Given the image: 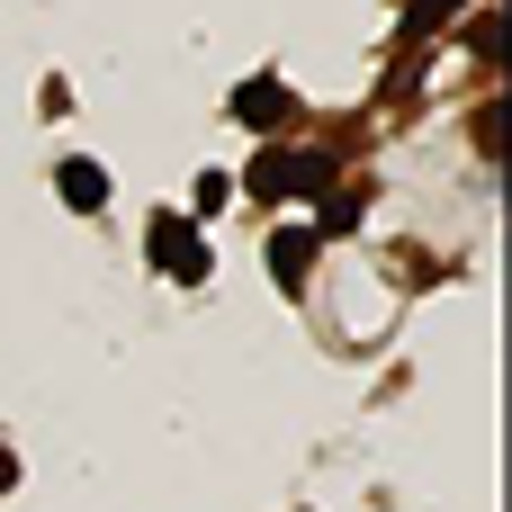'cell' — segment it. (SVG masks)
<instances>
[{"label":"cell","instance_id":"cell-8","mask_svg":"<svg viewBox=\"0 0 512 512\" xmlns=\"http://www.w3.org/2000/svg\"><path fill=\"white\" fill-rule=\"evenodd\" d=\"M360 207H369L360 189H333V198H324V225H315V243H324V234H351V225H360Z\"/></svg>","mask_w":512,"mask_h":512},{"label":"cell","instance_id":"cell-2","mask_svg":"<svg viewBox=\"0 0 512 512\" xmlns=\"http://www.w3.org/2000/svg\"><path fill=\"white\" fill-rule=\"evenodd\" d=\"M234 117H243L252 135H279V126L297 117V99H288V81H279V72H252V81L234 90Z\"/></svg>","mask_w":512,"mask_h":512},{"label":"cell","instance_id":"cell-1","mask_svg":"<svg viewBox=\"0 0 512 512\" xmlns=\"http://www.w3.org/2000/svg\"><path fill=\"white\" fill-rule=\"evenodd\" d=\"M144 252H153V270H171L180 288H198L216 261H207V243H198V225L189 216H153V234H144Z\"/></svg>","mask_w":512,"mask_h":512},{"label":"cell","instance_id":"cell-3","mask_svg":"<svg viewBox=\"0 0 512 512\" xmlns=\"http://www.w3.org/2000/svg\"><path fill=\"white\" fill-rule=\"evenodd\" d=\"M315 252H324V243H315V225H279V234H270V279H279L288 297H306V279H315Z\"/></svg>","mask_w":512,"mask_h":512},{"label":"cell","instance_id":"cell-5","mask_svg":"<svg viewBox=\"0 0 512 512\" xmlns=\"http://www.w3.org/2000/svg\"><path fill=\"white\" fill-rule=\"evenodd\" d=\"M333 171H342V162H333L324 144H306V153H288V198H333Z\"/></svg>","mask_w":512,"mask_h":512},{"label":"cell","instance_id":"cell-6","mask_svg":"<svg viewBox=\"0 0 512 512\" xmlns=\"http://www.w3.org/2000/svg\"><path fill=\"white\" fill-rule=\"evenodd\" d=\"M54 189H63V207H81V216H99V207H108V171H99V162H63V171H54Z\"/></svg>","mask_w":512,"mask_h":512},{"label":"cell","instance_id":"cell-9","mask_svg":"<svg viewBox=\"0 0 512 512\" xmlns=\"http://www.w3.org/2000/svg\"><path fill=\"white\" fill-rule=\"evenodd\" d=\"M468 54H477V63H495V9H477V18H468Z\"/></svg>","mask_w":512,"mask_h":512},{"label":"cell","instance_id":"cell-4","mask_svg":"<svg viewBox=\"0 0 512 512\" xmlns=\"http://www.w3.org/2000/svg\"><path fill=\"white\" fill-rule=\"evenodd\" d=\"M243 198H252V207H279V198H288V144H261V153H252Z\"/></svg>","mask_w":512,"mask_h":512},{"label":"cell","instance_id":"cell-7","mask_svg":"<svg viewBox=\"0 0 512 512\" xmlns=\"http://www.w3.org/2000/svg\"><path fill=\"white\" fill-rule=\"evenodd\" d=\"M459 9H468V0H405V18H396V27H405V45H423V36H441Z\"/></svg>","mask_w":512,"mask_h":512},{"label":"cell","instance_id":"cell-10","mask_svg":"<svg viewBox=\"0 0 512 512\" xmlns=\"http://www.w3.org/2000/svg\"><path fill=\"white\" fill-rule=\"evenodd\" d=\"M0 495H18V450H0Z\"/></svg>","mask_w":512,"mask_h":512}]
</instances>
